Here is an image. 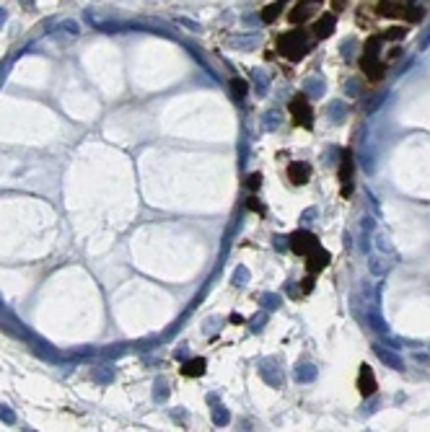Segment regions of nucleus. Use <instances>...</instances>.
Listing matches in <instances>:
<instances>
[{
    "mask_svg": "<svg viewBox=\"0 0 430 432\" xmlns=\"http://www.w3.org/2000/svg\"><path fill=\"white\" fill-rule=\"evenodd\" d=\"M277 49H280V54L288 57V60H301V57L311 49V39L303 32H285L277 39Z\"/></svg>",
    "mask_w": 430,
    "mask_h": 432,
    "instance_id": "nucleus-1",
    "label": "nucleus"
},
{
    "mask_svg": "<svg viewBox=\"0 0 430 432\" xmlns=\"http://www.w3.org/2000/svg\"><path fill=\"white\" fill-rule=\"evenodd\" d=\"M379 47H381L379 37L368 39L365 47H363V57H360V68L365 70L368 78H374V80L381 78V54H379Z\"/></svg>",
    "mask_w": 430,
    "mask_h": 432,
    "instance_id": "nucleus-2",
    "label": "nucleus"
},
{
    "mask_svg": "<svg viewBox=\"0 0 430 432\" xmlns=\"http://www.w3.org/2000/svg\"><path fill=\"white\" fill-rule=\"evenodd\" d=\"M291 117H293L296 125H301L306 130L313 127V109L308 106V96L306 94H301V96H296L291 101Z\"/></svg>",
    "mask_w": 430,
    "mask_h": 432,
    "instance_id": "nucleus-3",
    "label": "nucleus"
},
{
    "mask_svg": "<svg viewBox=\"0 0 430 432\" xmlns=\"http://www.w3.org/2000/svg\"><path fill=\"white\" fill-rule=\"evenodd\" d=\"M288 249L296 254H311L313 249H319V241L311 230H296V233L288 238Z\"/></svg>",
    "mask_w": 430,
    "mask_h": 432,
    "instance_id": "nucleus-4",
    "label": "nucleus"
},
{
    "mask_svg": "<svg viewBox=\"0 0 430 432\" xmlns=\"http://www.w3.org/2000/svg\"><path fill=\"white\" fill-rule=\"evenodd\" d=\"M260 376H262V381H265L267 386H272V388H282V383H285V376H282L277 360H262V362H260Z\"/></svg>",
    "mask_w": 430,
    "mask_h": 432,
    "instance_id": "nucleus-5",
    "label": "nucleus"
},
{
    "mask_svg": "<svg viewBox=\"0 0 430 432\" xmlns=\"http://www.w3.org/2000/svg\"><path fill=\"white\" fill-rule=\"evenodd\" d=\"M353 171H355V166H353V153L350 150H342V158H339V181H342V194L345 197H350V192H353Z\"/></svg>",
    "mask_w": 430,
    "mask_h": 432,
    "instance_id": "nucleus-6",
    "label": "nucleus"
},
{
    "mask_svg": "<svg viewBox=\"0 0 430 432\" xmlns=\"http://www.w3.org/2000/svg\"><path fill=\"white\" fill-rule=\"evenodd\" d=\"M322 3H324V0H298V3L293 6V11H291V18H293L296 23H298V21H306V18H311L313 13H319Z\"/></svg>",
    "mask_w": 430,
    "mask_h": 432,
    "instance_id": "nucleus-7",
    "label": "nucleus"
},
{
    "mask_svg": "<svg viewBox=\"0 0 430 432\" xmlns=\"http://www.w3.org/2000/svg\"><path fill=\"white\" fill-rule=\"evenodd\" d=\"M288 179L293 181V184H306L308 179H311V166L306 163V161H293L291 166H288Z\"/></svg>",
    "mask_w": 430,
    "mask_h": 432,
    "instance_id": "nucleus-8",
    "label": "nucleus"
},
{
    "mask_svg": "<svg viewBox=\"0 0 430 432\" xmlns=\"http://www.w3.org/2000/svg\"><path fill=\"white\" fill-rule=\"evenodd\" d=\"M374 352H376V357H379L386 367H391V370H402V367H405L402 355H396V352H391V350L381 347V344H374Z\"/></svg>",
    "mask_w": 430,
    "mask_h": 432,
    "instance_id": "nucleus-9",
    "label": "nucleus"
},
{
    "mask_svg": "<svg viewBox=\"0 0 430 432\" xmlns=\"http://www.w3.org/2000/svg\"><path fill=\"white\" fill-rule=\"evenodd\" d=\"M303 94H306L308 99L324 96V94H327V80H324L322 75H308V78L303 80Z\"/></svg>",
    "mask_w": 430,
    "mask_h": 432,
    "instance_id": "nucleus-10",
    "label": "nucleus"
},
{
    "mask_svg": "<svg viewBox=\"0 0 430 432\" xmlns=\"http://www.w3.org/2000/svg\"><path fill=\"white\" fill-rule=\"evenodd\" d=\"M334 23H337L334 13H324V16H319V18H317V23H313V37L327 39L329 34H334Z\"/></svg>",
    "mask_w": 430,
    "mask_h": 432,
    "instance_id": "nucleus-11",
    "label": "nucleus"
},
{
    "mask_svg": "<svg viewBox=\"0 0 430 432\" xmlns=\"http://www.w3.org/2000/svg\"><path fill=\"white\" fill-rule=\"evenodd\" d=\"M358 388L363 396H370L376 391V378H374V370L368 365H360V376H358Z\"/></svg>",
    "mask_w": 430,
    "mask_h": 432,
    "instance_id": "nucleus-12",
    "label": "nucleus"
},
{
    "mask_svg": "<svg viewBox=\"0 0 430 432\" xmlns=\"http://www.w3.org/2000/svg\"><path fill=\"white\" fill-rule=\"evenodd\" d=\"M251 85H254V91H256V96H267V91H270V75L262 70V68H254L251 70Z\"/></svg>",
    "mask_w": 430,
    "mask_h": 432,
    "instance_id": "nucleus-13",
    "label": "nucleus"
},
{
    "mask_svg": "<svg viewBox=\"0 0 430 432\" xmlns=\"http://www.w3.org/2000/svg\"><path fill=\"white\" fill-rule=\"evenodd\" d=\"M228 42H231V47H236V49H254L256 44H260V32L236 34V37H231Z\"/></svg>",
    "mask_w": 430,
    "mask_h": 432,
    "instance_id": "nucleus-14",
    "label": "nucleus"
},
{
    "mask_svg": "<svg viewBox=\"0 0 430 432\" xmlns=\"http://www.w3.org/2000/svg\"><path fill=\"white\" fill-rule=\"evenodd\" d=\"M327 117H329V122L332 125H339V122H345V117H348V104H342L339 99H334V101H329L327 104Z\"/></svg>",
    "mask_w": 430,
    "mask_h": 432,
    "instance_id": "nucleus-15",
    "label": "nucleus"
},
{
    "mask_svg": "<svg viewBox=\"0 0 430 432\" xmlns=\"http://www.w3.org/2000/svg\"><path fill=\"white\" fill-rule=\"evenodd\" d=\"M329 264V254L319 246V249H313L311 254H308V272L313 274V272H319V269H324Z\"/></svg>",
    "mask_w": 430,
    "mask_h": 432,
    "instance_id": "nucleus-16",
    "label": "nucleus"
},
{
    "mask_svg": "<svg viewBox=\"0 0 430 432\" xmlns=\"http://www.w3.org/2000/svg\"><path fill=\"white\" fill-rule=\"evenodd\" d=\"M205 360L203 357H194V360H187L184 362V367H182V373H184V376L187 378H197V376H203V373H205Z\"/></svg>",
    "mask_w": 430,
    "mask_h": 432,
    "instance_id": "nucleus-17",
    "label": "nucleus"
},
{
    "mask_svg": "<svg viewBox=\"0 0 430 432\" xmlns=\"http://www.w3.org/2000/svg\"><path fill=\"white\" fill-rule=\"evenodd\" d=\"M389 267H391V262H386L384 256H370V259H368V269H370V274H374V277H384V274L389 272Z\"/></svg>",
    "mask_w": 430,
    "mask_h": 432,
    "instance_id": "nucleus-18",
    "label": "nucleus"
},
{
    "mask_svg": "<svg viewBox=\"0 0 430 432\" xmlns=\"http://www.w3.org/2000/svg\"><path fill=\"white\" fill-rule=\"evenodd\" d=\"M296 381L298 383H311L313 378H317V365H308V362H303V365H296Z\"/></svg>",
    "mask_w": 430,
    "mask_h": 432,
    "instance_id": "nucleus-19",
    "label": "nucleus"
},
{
    "mask_svg": "<svg viewBox=\"0 0 430 432\" xmlns=\"http://www.w3.org/2000/svg\"><path fill=\"white\" fill-rule=\"evenodd\" d=\"M280 127V111L277 109H270L265 117H262V130H267V132H275Z\"/></svg>",
    "mask_w": 430,
    "mask_h": 432,
    "instance_id": "nucleus-20",
    "label": "nucleus"
},
{
    "mask_svg": "<svg viewBox=\"0 0 430 432\" xmlns=\"http://www.w3.org/2000/svg\"><path fill=\"white\" fill-rule=\"evenodd\" d=\"M260 303H262V308L270 313V311H277L280 308V303H282V298L277 295V293H262V298H260Z\"/></svg>",
    "mask_w": 430,
    "mask_h": 432,
    "instance_id": "nucleus-21",
    "label": "nucleus"
},
{
    "mask_svg": "<svg viewBox=\"0 0 430 432\" xmlns=\"http://www.w3.org/2000/svg\"><path fill=\"white\" fill-rule=\"evenodd\" d=\"M282 8H285V3H282V0H277V3H272V6H267L265 11H262V21L265 23H272L280 13H282Z\"/></svg>",
    "mask_w": 430,
    "mask_h": 432,
    "instance_id": "nucleus-22",
    "label": "nucleus"
},
{
    "mask_svg": "<svg viewBox=\"0 0 430 432\" xmlns=\"http://www.w3.org/2000/svg\"><path fill=\"white\" fill-rule=\"evenodd\" d=\"M365 319L370 321V329H376L379 334H389V326H386V321H384V316H379L376 311H370Z\"/></svg>",
    "mask_w": 430,
    "mask_h": 432,
    "instance_id": "nucleus-23",
    "label": "nucleus"
},
{
    "mask_svg": "<svg viewBox=\"0 0 430 432\" xmlns=\"http://www.w3.org/2000/svg\"><path fill=\"white\" fill-rule=\"evenodd\" d=\"M231 91H234V101H236V104H241V101L246 99V80L234 78V80H231Z\"/></svg>",
    "mask_w": 430,
    "mask_h": 432,
    "instance_id": "nucleus-24",
    "label": "nucleus"
},
{
    "mask_svg": "<svg viewBox=\"0 0 430 432\" xmlns=\"http://www.w3.org/2000/svg\"><path fill=\"white\" fill-rule=\"evenodd\" d=\"M355 44H358L355 37H348V39L339 42V54H342V60H353V49H355Z\"/></svg>",
    "mask_w": 430,
    "mask_h": 432,
    "instance_id": "nucleus-25",
    "label": "nucleus"
},
{
    "mask_svg": "<svg viewBox=\"0 0 430 432\" xmlns=\"http://www.w3.org/2000/svg\"><path fill=\"white\" fill-rule=\"evenodd\" d=\"M213 422H215V427H225L228 422H231L228 409H225V407H213Z\"/></svg>",
    "mask_w": 430,
    "mask_h": 432,
    "instance_id": "nucleus-26",
    "label": "nucleus"
},
{
    "mask_svg": "<svg viewBox=\"0 0 430 432\" xmlns=\"http://www.w3.org/2000/svg\"><path fill=\"white\" fill-rule=\"evenodd\" d=\"M376 243H379V251H381V254L394 256V246L389 243V236H386V233H376Z\"/></svg>",
    "mask_w": 430,
    "mask_h": 432,
    "instance_id": "nucleus-27",
    "label": "nucleus"
},
{
    "mask_svg": "<svg viewBox=\"0 0 430 432\" xmlns=\"http://www.w3.org/2000/svg\"><path fill=\"white\" fill-rule=\"evenodd\" d=\"M249 277H251V274H249V269H246L244 264H239V267L234 269V277H231V280H234V285H246V282H249Z\"/></svg>",
    "mask_w": 430,
    "mask_h": 432,
    "instance_id": "nucleus-28",
    "label": "nucleus"
},
{
    "mask_svg": "<svg viewBox=\"0 0 430 432\" xmlns=\"http://www.w3.org/2000/svg\"><path fill=\"white\" fill-rule=\"evenodd\" d=\"M345 94H348L350 99L360 96V78H350V80L345 83Z\"/></svg>",
    "mask_w": 430,
    "mask_h": 432,
    "instance_id": "nucleus-29",
    "label": "nucleus"
},
{
    "mask_svg": "<svg viewBox=\"0 0 430 432\" xmlns=\"http://www.w3.org/2000/svg\"><path fill=\"white\" fill-rule=\"evenodd\" d=\"M405 34H407V28H405V26H394V28H389V32H386L384 37L396 42V39H405Z\"/></svg>",
    "mask_w": 430,
    "mask_h": 432,
    "instance_id": "nucleus-30",
    "label": "nucleus"
},
{
    "mask_svg": "<svg viewBox=\"0 0 430 432\" xmlns=\"http://www.w3.org/2000/svg\"><path fill=\"white\" fill-rule=\"evenodd\" d=\"M265 321H267V311H265V313H260V316H254V319H251V329H254V331H260V329L265 326Z\"/></svg>",
    "mask_w": 430,
    "mask_h": 432,
    "instance_id": "nucleus-31",
    "label": "nucleus"
},
{
    "mask_svg": "<svg viewBox=\"0 0 430 432\" xmlns=\"http://www.w3.org/2000/svg\"><path fill=\"white\" fill-rule=\"evenodd\" d=\"M313 218H317V207H308V210L301 215V223H303V225H311V223H313Z\"/></svg>",
    "mask_w": 430,
    "mask_h": 432,
    "instance_id": "nucleus-32",
    "label": "nucleus"
},
{
    "mask_svg": "<svg viewBox=\"0 0 430 432\" xmlns=\"http://www.w3.org/2000/svg\"><path fill=\"white\" fill-rule=\"evenodd\" d=\"M417 47H420V49H425V47H430V26L425 28V34L420 37V42H417Z\"/></svg>",
    "mask_w": 430,
    "mask_h": 432,
    "instance_id": "nucleus-33",
    "label": "nucleus"
},
{
    "mask_svg": "<svg viewBox=\"0 0 430 432\" xmlns=\"http://www.w3.org/2000/svg\"><path fill=\"white\" fill-rule=\"evenodd\" d=\"M260 184H262V176H260V174H251V176H249V189H251V192L260 189Z\"/></svg>",
    "mask_w": 430,
    "mask_h": 432,
    "instance_id": "nucleus-34",
    "label": "nucleus"
},
{
    "mask_svg": "<svg viewBox=\"0 0 430 432\" xmlns=\"http://www.w3.org/2000/svg\"><path fill=\"white\" fill-rule=\"evenodd\" d=\"M241 21H244L246 26H256V23H260V21H262V16H251V13H246V16H244Z\"/></svg>",
    "mask_w": 430,
    "mask_h": 432,
    "instance_id": "nucleus-35",
    "label": "nucleus"
},
{
    "mask_svg": "<svg viewBox=\"0 0 430 432\" xmlns=\"http://www.w3.org/2000/svg\"><path fill=\"white\" fill-rule=\"evenodd\" d=\"M275 249H277V251H285V249H288V238L275 236Z\"/></svg>",
    "mask_w": 430,
    "mask_h": 432,
    "instance_id": "nucleus-36",
    "label": "nucleus"
},
{
    "mask_svg": "<svg viewBox=\"0 0 430 432\" xmlns=\"http://www.w3.org/2000/svg\"><path fill=\"white\" fill-rule=\"evenodd\" d=\"M156 396H158V398H166V396H168V388H166V383H158V391H156Z\"/></svg>",
    "mask_w": 430,
    "mask_h": 432,
    "instance_id": "nucleus-37",
    "label": "nucleus"
},
{
    "mask_svg": "<svg viewBox=\"0 0 430 432\" xmlns=\"http://www.w3.org/2000/svg\"><path fill=\"white\" fill-rule=\"evenodd\" d=\"M308 290H311V277L303 280V293H308Z\"/></svg>",
    "mask_w": 430,
    "mask_h": 432,
    "instance_id": "nucleus-38",
    "label": "nucleus"
},
{
    "mask_svg": "<svg viewBox=\"0 0 430 432\" xmlns=\"http://www.w3.org/2000/svg\"><path fill=\"white\" fill-rule=\"evenodd\" d=\"M241 321H244V319H241L239 313H234V316H231V324H241Z\"/></svg>",
    "mask_w": 430,
    "mask_h": 432,
    "instance_id": "nucleus-39",
    "label": "nucleus"
}]
</instances>
